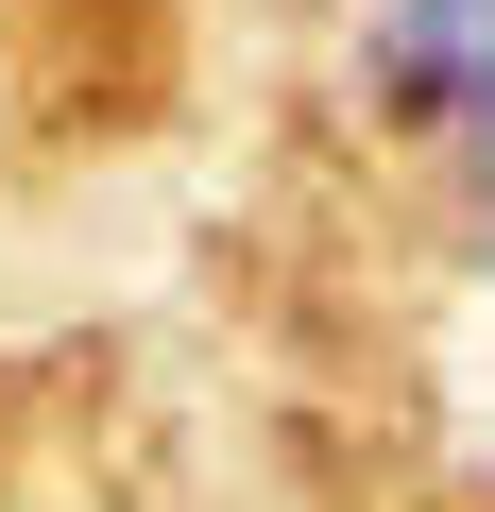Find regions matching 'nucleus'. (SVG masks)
Masks as SVG:
<instances>
[{
	"label": "nucleus",
	"mask_w": 495,
	"mask_h": 512,
	"mask_svg": "<svg viewBox=\"0 0 495 512\" xmlns=\"http://www.w3.org/2000/svg\"><path fill=\"white\" fill-rule=\"evenodd\" d=\"M0 512H154V495H120V478H35V495H0Z\"/></svg>",
	"instance_id": "nucleus-1"
}]
</instances>
